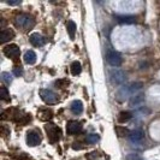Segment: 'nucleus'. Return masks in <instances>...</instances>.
Masks as SVG:
<instances>
[{
    "mask_svg": "<svg viewBox=\"0 0 160 160\" xmlns=\"http://www.w3.org/2000/svg\"><path fill=\"white\" fill-rule=\"evenodd\" d=\"M35 24V21L32 16L27 15V13H19L15 17V25L17 28L22 29V30H29L32 29Z\"/></svg>",
    "mask_w": 160,
    "mask_h": 160,
    "instance_id": "1",
    "label": "nucleus"
},
{
    "mask_svg": "<svg viewBox=\"0 0 160 160\" xmlns=\"http://www.w3.org/2000/svg\"><path fill=\"white\" fill-rule=\"evenodd\" d=\"M39 94H40V98L42 99V101L48 105L57 104L59 101L58 94L54 93L53 90H51V89H40L39 90Z\"/></svg>",
    "mask_w": 160,
    "mask_h": 160,
    "instance_id": "2",
    "label": "nucleus"
},
{
    "mask_svg": "<svg viewBox=\"0 0 160 160\" xmlns=\"http://www.w3.org/2000/svg\"><path fill=\"white\" fill-rule=\"evenodd\" d=\"M46 131H47V136L49 138L51 143H54V142L60 140L62 131H60V128H58L57 125H54V124H47L46 125Z\"/></svg>",
    "mask_w": 160,
    "mask_h": 160,
    "instance_id": "3",
    "label": "nucleus"
},
{
    "mask_svg": "<svg viewBox=\"0 0 160 160\" xmlns=\"http://www.w3.org/2000/svg\"><path fill=\"white\" fill-rule=\"evenodd\" d=\"M110 77H111L112 83H114L116 86H122L127 81V73L119 69H113L112 71L110 72Z\"/></svg>",
    "mask_w": 160,
    "mask_h": 160,
    "instance_id": "4",
    "label": "nucleus"
},
{
    "mask_svg": "<svg viewBox=\"0 0 160 160\" xmlns=\"http://www.w3.org/2000/svg\"><path fill=\"white\" fill-rule=\"evenodd\" d=\"M106 60H107V63L111 65V66H119L122 64V57L118 52H116V51H113V49H110V51H107V53H106Z\"/></svg>",
    "mask_w": 160,
    "mask_h": 160,
    "instance_id": "5",
    "label": "nucleus"
},
{
    "mask_svg": "<svg viewBox=\"0 0 160 160\" xmlns=\"http://www.w3.org/2000/svg\"><path fill=\"white\" fill-rule=\"evenodd\" d=\"M2 52H4V54L10 58V59H13V60H16L17 58L19 57V47L15 45V43H11V45H8V46H5L4 49H2Z\"/></svg>",
    "mask_w": 160,
    "mask_h": 160,
    "instance_id": "6",
    "label": "nucleus"
},
{
    "mask_svg": "<svg viewBox=\"0 0 160 160\" xmlns=\"http://www.w3.org/2000/svg\"><path fill=\"white\" fill-rule=\"evenodd\" d=\"M41 142V135L39 131L36 130H32L27 134V143L30 147H35Z\"/></svg>",
    "mask_w": 160,
    "mask_h": 160,
    "instance_id": "7",
    "label": "nucleus"
},
{
    "mask_svg": "<svg viewBox=\"0 0 160 160\" xmlns=\"http://www.w3.org/2000/svg\"><path fill=\"white\" fill-rule=\"evenodd\" d=\"M82 130V123L77 120H70L66 124V131L69 135H75Z\"/></svg>",
    "mask_w": 160,
    "mask_h": 160,
    "instance_id": "8",
    "label": "nucleus"
},
{
    "mask_svg": "<svg viewBox=\"0 0 160 160\" xmlns=\"http://www.w3.org/2000/svg\"><path fill=\"white\" fill-rule=\"evenodd\" d=\"M29 40H30V43H32V46H35V47H42L47 40H46V38L45 36H42L41 34L39 32H34L30 35V38H29Z\"/></svg>",
    "mask_w": 160,
    "mask_h": 160,
    "instance_id": "9",
    "label": "nucleus"
},
{
    "mask_svg": "<svg viewBox=\"0 0 160 160\" xmlns=\"http://www.w3.org/2000/svg\"><path fill=\"white\" fill-rule=\"evenodd\" d=\"M144 137V132L141 130V129H137V130H134L130 132L129 135V140L131 143H140Z\"/></svg>",
    "mask_w": 160,
    "mask_h": 160,
    "instance_id": "10",
    "label": "nucleus"
},
{
    "mask_svg": "<svg viewBox=\"0 0 160 160\" xmlns=\"http://www.w3.org/2000/svg\"><path fill=\"white\" fill-rule=\"evenodd\" d=\"M13 38H15V32L12 29H8V28L1 29V32H0V42L1 43H5Z\"/></svg>",
    "mask_w": 160,
    "mask_h": 160,
    "instance_id": "11",
    "label": "nucleus"
},
{
    "mask_svg": "<svg viewBox=\"0 0 160 160\" xmlns=\"http://www.w3.org/2000/svg\"><path fill=\"white\" fill-rule=\"evenodd\" d=\"M144 93H137L135 94L134 96H131L130 98V100H129V105H130V107H137V106H140V105H142L144 102Z\"/></svg>",
    "mask_w": 160,
    "mask_h": 160,
    "instance_id": "12",
    "label": "nucleus"
},
{
    "mask_svg": "<svg viewBox=\"0 0 160 160\" xmlns=\"http://www.w3.org/2000/svg\"><path fill=\"white\" fill-rule=\"evenodd\" d=\"M70 110H71V112L73 114H81V113L83 112V104H82V101L81 100H73L70 105Z\"/></svg>",
    "mask_w": 160,
    "mask_h": 160,
    "instance_id": "13",
    "label": "nucleus"
},
{
    "mask_svg": "<svg viewBox=\"0 0 160 160\" xmlns=\"http://www.w3.org/2000/svg\"><path fill=\"white\" fill-rule=\"evenodd\" d=\"M36 53L34 52V51H27L25 53H24V62H25V64L28 65H34L36 63Z\"/></svg>",
    "mask_w": 160,
    "mask_h": 160,
    "instance_id": "14",
    "label": "nucleus"
},
{
    "mask_svg": "<svg viewBox=\"0 0 160 160\" xmlns=\"http://www.w3.org/2000/svg\"><path fill=\"white\" fill-rule=\"evenodd\" d=\"M66 29H68L70 39L73 40V39H75V34H76V23H75L73 21H68V23H66Z\"/></svg>",
    "mask_w": 160,
    "mask_h": 160,
    "instance_id": "15",
    "label": "nucleus"
},
{
    "mask_svg": "<svg viewBox=\"0 0 160 160\" xmlns=\"http://www.w3.org/2000/svg\"><path fill=\"white\" fill-rule=\"evenodd\" d=\"M70 71L73 76H77V75H80L81 71H82V65H81L80 62H73L70 66Z\"/></svg>",
    "mask_w": 160,
    "mask_h": 160,
    "instance_id": "16",
    "label": "nucleus"
},
{
    "mask_svg": "<svg viewBox=\"0 0 160 160\" xmlns=\"http://www.w3.org/2000/svg\"><path fill=\"white\" fill-rule=\"evenodd\" d=\"M131 117H132V114L128 111H124V112H120L119 116H118V122L119 123H125V122H129V120L131 119Z\"/></svg>",
    "mask_w": 160,
    "mask_h": 160,
    "instance_id": "17",
    "label": "nucleus"
},
{
    "mask_svg": "<svg viewBox=\"0 0 160 160\" xmlns=\"http://www.w3.org/2000/svg\"><path fill=\"white\" fill-rule=\"evenodd\" d=\"M117 19L119 23H125V24H131L135 22V17L132 16H117Z\"/></svg>",
    "mask_w": 160,
    "mask_h": 160,
    "instance_id": "18",
    "label": "nucleus"
},
{
    "mask_svg": "<svg viewBox=\"0 0 160 160\" xmlns=\"http://www.w3.org/2000/svg\"><path fill=\"white\" fill-rule=\"evenodd\" d=\"M0 78H1V81L5 83V84H10L11 82H12V75L10 73V72H6V71H4V72H1L0 73Z\"/></svg>",
    "mask_w": 160,
    "mask_h": 160,
    "instance_id": "19",
    "label": "nucleus"
},
{
    "mask_svg": "<svg viewBox=\"0 0 160 160\" xmlns=\"http://www.w3.org/2000/svg\"><path fill=\"white\" fill-rule=\"evenodd\" d=\"M116 132H117V135L119 137H123V136H128L130 135V131H129V129L124 128V127H116Z\"/></svg>",
    "mask_w": 160,
    "mask_h": 160,
    "instance_id": "20",
    "label": "nucleus"
},
{
    "mask_svg": "<svg viewBox=\"0 0 160 160\" xmlns=\"http://www.w3.org/2000/svg\"><path fill=\"white\" fill-rule=\"evenodd\" d=\"M0 98H1V100H4V101H10V100H11L10 93H8V90L6 87H1V88H0Z\"/></svg>",
    "mask_w": 160,
    "mask_h": 160,
    "instance_id": "21",
    "label": "nucleus"
},
{
    "mask_svg": "<svg viewBox=\"0 0 160 160\" xmlns=\"http://www.w3.org/2000/svg\"><path fill=\"white\" fill-rule=\"evenodd\" d=\"M39 118H40L41 120H49L52 118V111H49V110L40 111V112H39Z\"/></svg>",
    "mask_w": 160,
    "mask_h": 160,
    "instance_id": "22",
    "label": "nucleus"
},
{
    "mask_svg": "<svg viewBox=\"0 0 160 160\" xmlns=\"http://www.w3.org/2000/svg\"><path fill=\"white\" fill-rule=\"evenodd\" d=\"M99 140H100V136L98 134H89L88 136H87V138H86V142L93 144V143H96Z\"/></svg>",
    "mask_w": 160,
    "mask_h": 160,
    "instance_id": "23",
    "label": "nucleus"
},
{
    "mask_svg": "<svg viewBox=\"0 0 160 160\" xmlns=\"http://www.w3.org/2000/svg\"><path fill=\"white\" fill-rule=\"evenodd\" d=\"M23 68L22 66H19V65H17V66H15L13 68V75L15 76H17V77H21L22 75H23Z\"/></svg>",
    "mask_w": 160,
    "mask_h": 160,
    "instance_id": "24",
    "label": "nucleus"
},
{
    "mask_svg": "<svg viewBox=\"0 0 160 160\" xmlns=\"http://www.w3.org/2000/svg\"><path fill=\"white\" fill-rule=\"evenodd\" d=\"M138 113H142L143 116H148L149 113H151V110L149 108H147V107H142V108H140L138 111H137Z\"/></svg>",
    "mask_w": 160,
    "mask_h": 160,
    "instance_id": "25",
    "label": "nucleus"
},
{
    "mask_svg": "<svg viewBox=\"0 0 160 160\" xmlns=\"http://www.w3.org/2000/svg\"><path fill=\"white\" fill-rule=\"evenodd\" d=\"M128 160H142L137 154H130L128 157Z\"/></svg>",
    "mask_w": 160,
    "mask_h": 160,
    "instance_id": "26",
    "label": "nucleus"
},
{
    "mask_svg": "<svg viewBox=\"0 0 160 160\" xmlns=\"http://www.w3.org/2000/svg\"><path fill=\"white\" fill-rule=\"evenodd\" d=\"M8 5H12V6H15V5H21L22 4V1L21 0H16V1H11V0H8V1H6Z\"/></svg>",
    "mask_w": 160,
    "mask_h": 160,
    "instance_id": "27",
    "label": "nucleus"
}]
</instances>
